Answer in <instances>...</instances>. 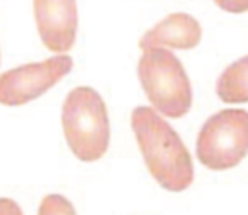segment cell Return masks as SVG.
<instances>
[{
    "label": "cell",
    "mask_w": 248,
    "mask_h": 215,
    "mask_svg": "<svg viewBox=\"0 0 248 215\" xmlns=\"http://www.w3.org/2000/svg\"><path fill=\"white\" fill-rule=\"evenodd\" d=\"M132 130L151 176L165 190H186L194 180V167L178 134L151 107L134 108Z\"/></svg>",
    "instance_id": "1"
},
{
    "label": "cell",
    "mask_w": 248,
    "mask_h": 215,
    "mask_svg": "<svg viewBox=\"0 0 248 215\" xmlns=\"http://www.w3.org/2000/svg\"><path fill=\"white\" fill-rule=\"evenodd\" d=\"M62 128L79 161H97L108 149L110 128L105 101L91 87H76L62 107Z\"/></svg>",
    "instance_id": "2"
},
{
    "label": "cell",
    "mask_w": 248,
    "mask_h": 215,
    "mask_svg": "<svg viewBox=\"0 0 248 215\" xmlns=\"http://www.w3.org/2000/svg\"><path fill=\"white\" fill-rule=\"evenodd\" d=\"M141 87L153 108L165 116L180 118L192 107V87L182 62L167 48H143L138 62Z\"/></svg>",
    "instance_id": "3"
},
{
    "label": "cell",
    "mask_w": 248,
    "mask_h": 215,
    "mask_svg": "<svg viewBox=\"0 0 248 215\" xmlns=\"http://www.w3.org/2000/svg\"><path fill=\"white\" fill-rule=\"evenodd\" d=\"M196 155L211 170L236 167L248 155V110L225 108L209 116L198 134Z\"/></svg>",
    "instance_id": "4"
},
{
    "label": "cell",
    "mask_w": 248,
    "mask_h": 215,
    "mask_svg": "<svg viewBox=\"0 0 248 215\" xmlns=\"http://www.w3.org/2000/svg\"><path fill=\"white\" fill-rule=\"evenodd\" d=\"M70 70L72 58L66 54L8 70L0 76V103L6 107H21L48 91L70 74Z\"/></svg>",
    "instance_id": "5"
},
{
    "label": "cell",
    "mask_w": 248,
    "mask_h": 215,
    "mask_svg": "<svg viewBox=\"0 0 248 215\" xmlns=\"http://www.w3.org/2000/svg\"><path fill=\"white\" fill-rule=\"evenodd\" d=\"M37 31L43 45L52 52H66L76 43V0H33Z\"/></svg>",
    "instance_id": "6"
},
{
    "label": "cell",
    "mask_w": 248,
    "mask_h": 215,
    "mask_svg": "<svg viewBox=\"0 0 248 215\" xmlns=\"http://www.w3.org/2000/svg\"><path fill=\"white\" fill-rule=\"evenodd\" d=\"M202 41V25L188 14H170L155 27H151L140 41V48L170 46V48H194Z\"/></svg>",
    "instance_id": "7"
},
{
    "label": "cell",
    "mask_w": 248,
    "mask_h": 215,
    "mask_svg": "<svg viewBox=\"0 0 248 215\" xmlns=\"http://www.w3.org/2000/svg\"><path fill=\"white\" fill-rule=\"evenodd\" d=\"M217 95L223 103H248V56L232 62L221 74Z\"/></svg>",
    "instance_id": "8"
},
{
    "label": "cell",
    "mask_w": 248,
    "mask_h": 215,
    "mask_svg": "<svg viewBox=\"0 0 248 215\" xmlns=\"http://www.w3.org/2000/svg\"><path fill=\"white\" fill-rule=\"evenodd\" d=\"M39 213H74V207L62 196H46L39 207Z\"/></svg>",
    "instance_id": "9"
},
{
    "label": "cell",
    "mask_w": 248,
    "mask_h": 215,
    "mask_svg": "<svg viewBox=\"0 0 248 215\" xmlns=\"http://www.w3.org/2000/svg\"><path fill=\"white\" fill-rule=\"evenodd\" d=\"M221 10L231 14H244L248 12V0H213Z\"/></svg>",
    "instance_id": "10"
},
{
    "label": "cell",
    "mask_w": 248,
    "mask_h": 215,
    "mask_svg": "<svg viewBox=\"0 0 248 215\" xmlns=\"http://www.w3.org/2000/svg\"><path fill=\"white\" fill-rule=\"evenodd\" d=\"M0 213H21V209L12 200L0 198Z\"/></svg>",
    "instance_id": "11"
}]
</instances>
